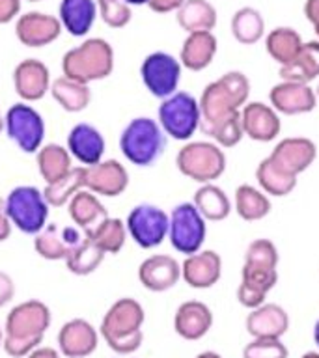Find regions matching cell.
<instances>
[{"instance_id": "6da1fadb", "label": "cell", "mask_w": 319, "mask_h": 358, "mask_svg": "<svg viewBox=\"0 0 319 358\" xmlns=\"http://www.w3.org/2000/svg\"><path fill=\"white\" fill-rule=\"evenodd\" d=\"M278 250L271 239L252 241L245 252L237 299L243 306L257 308L278 282Z\"/></svg>"}, {"instance_id": "7a4b0ae2", "label": "cell", "mask_w": 319, "mask_h": 358, "mask_svg": "<svg viewBox=\"0 0 319 358\" xmlns=\"http://www.w3.org/2000/svg\"><path fill=\"white\" fill-rule=\"evenodd\" d=\"M250 80L243 71H228L204 88L200 97V131L207 134L215 125L234 116L246 105Z\"/></svg>"}, {"instance_id": "3957f363", "label": "cell", "mask_w": 319, "mask_h": 358, "mask_svg": "<svg viewBox=\"0 0 319 358\" xmlns=\"http://www.w3.org/2000/svg\"><path fill=\"white\" fill-rule=\"evenodd\" d=\"M50 324V310L39 301H27L15 306L6 319L4 349L13 358L27 357L43 340Z\"/></svg>"}, {"instance_id": "277c9868", "label": "cell", "mask_w": 319, "mask_h": 358, "mask_svg": "<svg viewBox=\"0 0 319 358\" xmlns=\"http://www.w3.org/2000/svg\"><path fill=\"white\" fill-rule=\"evenodd\" d=\"M62 71L64 77L83 84L103 80L114 71V49L106 39H86L64 55Z\"/></svg>"}, {"instance_id": "5b68a950", "label": "cell", "mask_w": 319, "mask_h": 358, "mask_svg": "<svg viewBox=\"0 0 319 358\" xmlns=\"http://www.w3.org/2000/svg\"><path fill=\"white\" fill-rule=\"evenodd\" d=\"M144 310L134 299H120L106 312L101 323V334L112 351L129 355L136 351L142 343Z\"/></svg>"}, {"instance_id": "8992f818", "label": "cell", "mask_w": 319, "mask_h": 358, "mask_svg": "<svg viewBox=\"0 0 319 358\" xmlns=\"http://www.w3.org/2000/svg\"><path fill=\"white\" fill-rule=\"evenodd\" d=\"M120 150L134 166H153L166 150V134L157 120L148 116L134 117L122 131Z\"/></svg>"}, {"instance_id": "52a82bcc", "label": "cell", "mask_w": 319, "mask_h": 358, "mask_svg": "<svg viewBox=\"0 0 319 358\" xmlns=\"http://www.w3.org/2000/svg\"><path fill=\"white\" fill-rule=\"evenodd\" d=\"M178 170L196 183H213L226 172V155L213 142H189L176 157Z\"/></svg>"}, {"instance_id": "ba28073f", "label": "cell", "mask_w": 319, "mask_h": 358, "mask_svg": "<svg viewBox=\"0 0 319 358\" xmlns=\"http://www.w3.org/2000/svg\"><path fill=\"white\" fill-rule=\"evenodd\" d=\"M6 211L11 224L27 235H38L49 218V203L45 200L43 190L32 185H21L10 190L6 198Z\"/></svg>"}, {"instance_id": "9c48e42d", "label": "cell", "mask_w": 319, "mask_h": 358, "mask_svg": "<svg viewBox=\"0 0 319 358\" xmlns=\"http://www.w3.org/2000/svg\"><path fill=\"white\" fill-rule=\"evenodd\" d=\"M159 125L173 140H189L200 129V103L189 92H176L159 105Z\"/></svg>"}, {"instance_id": "30bf717a", "label": "cell", "mask_w": 319, "mask_h": 358, "mask_svg": "<svg viewBox=\"0 0 319 358\" xmlns=\"http://www.w3.org/2000/svg\"><path fill=\"white\" fill-rule=\"evenodd\" d=\"M206 234V218L201 217L192 201H183L173 207L168 226V239L172 243L173 250L185 256L196 254L201 250Z\"/></svg>"}, {"instance_id": "8fae6325", "label": "cell", "mask_w": 319, "mask_h": 358, "mask_svg": "<svg viewBox=\"0 0 319 358\" xmlns=\"http://www.w3.org/2000/svg\"><path fill=\"white\" fill-rule=\"evenodd\" d=\"M4 129L10 140L24 153H38L43 145L45 120L34 106L27 103H15L8 108L4 116Z\"/></svg>"}, {"instance_id": "7c38bea8", "label": "cell", "mask_w": 319, "mask_h": 358, "mask_svg": "<svg viewBox=\"0 0 319 358\" xmlns=\"http://www.w3.org/2000/svg\"><path fill=\"white\" fill-rule=\"evenodd\" d=\"M181 62L164 50H155L142 60L140 77L151 95L159 99H166L178 92L181 80Z\"/></svg>"}, {"instance_id": "4fadbf2b", "label": "cell", "mask_w": 319, "mask_h": 358, "mask_svg": "<svg viewBox=\"0 0 319 358\" xmlns=\"http://www.w3.org/2000/svg\"><path fill=\"white\" fill-rule=\"evenodd\" d=\"M168 226H170V215L153 203H140L133 207L125 222L127 234L140 248L146 250L155 248L166 239Z\"/></svg>"}, {"instance_id": "5bb4252c", "label": "cell", "mask_w": 319, "mask_h": 358, "mask_svg": "<svg viewBox=\"0 0 319 358\" xmlns=\"http://www.w3.org/2000/svg\"><path fill=\"white\" fill-rule=\"evenodd\" d=\"M316 157H318V148L312 140L304 136H290L280 140L267 159L280 173L299 178L302 172H306L312 166Z\"/></svg>"}, {"instance_id": "9a60e30c", "label": "cell", "mask_w": 319, "mask_h": 358, "mask_svg": "<svg viewBox=\"0 0 319 358\" xmlns=\"http://www.w3.org/2000/svg\"><path fill=\"white\" fill-rule=\"evenodd\" d=\"M62 30L60 19L43 11H28L15 22L17 39L30 49L47 47L60 38Z\"/></svg>"}, {"instance_id": "2e32d148", "label": "cell", "mask_w": 319, "mask_h": 358, "mask_svg": "<svg viewBox=\"0 0 319 358\" xmlns=\"http://www.w3.org/2000/svg\"><path fill=\"white\" fill-rule=\"evenodd\" d=\"M129 185V172L122 162L108 159L94 166H84V189L106 198L123 194Z\"/></svg>"}, {"instance_id": "e0dca14e", "label": "cell", "mask_w": 319, "mask_h": 358, "mask_svg": "<svg viewBox=\"0 0 319 358\" xmlns=\"http://www.w3.org/2000/svg\"><path fill=\"white\" fill-rule=\"evenodd\" d=\"M269 101L274 110L285 116L306 114L318 106L316 90L310 88V84L290 83V80L274 84L269 92Z\"/></svg>"}, {"instance_id": "ac0fdd59", "label": "cell", "mask_w": 319, "mask_h": 358, "mask_svg": "<svg viewBox=\"0 0 319 358\" xmlns=\"http://www.w3.org/2000/svg\"><path fill=\"white\" fill-rule=\"evenodd\" d=\"M241 125H243V133L256 142H273L282 129L278 112L271 105L260 101L246 103L241 108Z\"/></svg>"}, {"instance_id": "d6986e66", "label": "cell", "mask_w": 319, "mask_h": 358, "mask_svg": "<svg viewBox=\"0 0 319 358\" xmlns=\"http://www.w3.org/2000/svg\"><path fill=\"white\" fill-rule=\"evenodd\" d=\"M105 136L90 123H77L67 134V151L84 166H94L105 155Z\"/></svg>"}, {"instance_id": "ffe728a7", "label": "cell", "mask_w": 319, "mask_h": 358, "mask_svg": "<svg viewBox=\"0 0 319 358\" xmlns=\"http://www.w3.org/2000/svg\"><path fill=\"white\" fill-rule=\"evenodd\" d=\"M13 86L21 99L39 101L50 90L49 67L36 58L19 62L13 69Z\"/></svg>"}, {"instance_id": "44dd1931", "label": "cell", "mask_w": 319, "mask_h": 358, "mask_svg": "<svg viewBox=\"0 0 319 358\" xmlns=\"http://www.w3.org/2000/svg\"><path fill=\"white\" fill-rule=\"evenodd\" d=\"M222 259L215 250H198L187 256L181 265V276L190 287L207 289L220 280Z\"/></svg>"}, {"instance_id": "7402d4cb", "label": "cell", "mask_w": 319, "mask_h": 358, "mask_svg": "<svg viewBox=\"0 0 319 358\" xmlns=\"http://www.w3.org/2000/svg\"><path fill=\"white\" fill-rule=\"evenodd\" d=\"M80 229L75 226H56V224H49L47 228H43L36 235L34 241V248L39 256L50 262L56 259H66L67 254L71 252L73 246L78 245V241L83 239Z\"/></svg>"}, {"instance_id": "603a6c76", "label": "cell", "mask_w": 319, "mask_h": 358, "mask_svg": "<svg viewBox=\"0 0 319 358\" xmlns=\"http://www.w3.org/2000/svg\"><path fill=\"white\" fill-rule=\"evenodd\" d=\"M139 278L146 289L168 291L178 284L181 278V267L172 256L155 254L142 262L139 268Z\"/></svg>"}, {"instance_id": "cb8c5ba5", "label": "cell", "mask_w": 319, "mask_h": 358, "mask_svg": "<svg viewBox=\"0 0 319 358\" xmlns=\"http://www.w3.org/2000/svg\"><path fill=\"white\" fill-rule=\"evenodd\" d=\"M58 343H60V351L67 358H84L95 351L97 332L88 321L73 319L60 329Z\"/></svg>"}, {"instance_id": "d4e9b609", "label": "cell", "mask_w": 319, "mask_h": 358, "mask_svg": "<svg viewBox=\"0 0 319 358\" xmlns=\"http://www.w3.org/2000/svg\"><path fill=\"white\" fill-rule=\"evenodd\" d=\"M58 19L62 28L73 38H84L97 19L95 0H60Z\"/></svg>"}, {"instance_id": "484cf974", "label": "cell", "mask_w": 319, "mask_h": 358, "mask_svg": "<svg viewBox=\"0 0 319 358\" xmlns=\"http://www.w3.org/2000/svg\"><path fill=\"white\" fill-rule=\"evenodd\" d=\"M213 313L211 310L198 301L183 302L176 312L173 317V329L185 340H200L201 336L207 334V330L211 329Z\"/></svg>"}, {"instance_id": "4316f807", "label": "cell", "mask_w": 319, "mask_h": 358, "mask_svg": "<svg viewBox=\"0 0 319 358\" xmlns=\"http://www.w3.org/2000/svg\"><path fill=\"white\" fill-rule=\"evenodd\" d=\"M217 50L218 41L213 32L187 34V38L181 45L179 62H181V66L190 69V71H201L207 66H211Z\"/></svg>"}, {"instance_id": "83f0119b", "label": "cell", "mask_w": 319, "mask_h": 358, "mask_svg": "<svg viewBox=\"0 0 319 358\" xmlns=\"http://www.w3.org/2000/svg\"><path fill=\"white\" fill-rule=\"evenodd\" d=\"M290 327V317L278 304H262L246 317V330L254 338H280Z\"/></svg>"}, {"instance_id": "f1b7e54d", "label": "cell", "mask_w": 319, "mask_h": 358, "mask_svg": "<svg viewBox=\"0 0 319 358\" xmlns=\"http://www.w3.org/2000/svg\"><path fill=\"white\" fill-rule=\"evenodd\" d=\"M176 19L187 34L213 32L217 27V10L209 0H185L176 11Z\"/></svg>"}, {"instance_id": "f546056e", "label": "cell", "mask_w": 319, "mask_h": 358, "mask_svg": "<svg viewBox=\"0 0 319 358\" xmlns=\"http://www.w3.org/2000/svg\"><path fill=\"white\" fill-rule=\"evenodd\" d=\"M67 213L73 222L77 224V228L84 231L95 228L103 218L108 217L106 207L101 203L97 194L90 190H78L77 194L67 201Z\"/></svg>"}, {"instance_id": "4dcf8cb0", "label": "cell", "mask_w": 319, "mask_h": 358, "mask_svg": "<svg viewBox=\"0 0 319 358\" xmlns=\"http://www.w3.org/2000/svg\"><path fill=\"white\" fill-rule=\"evenodd\" d=\"M302 43L301 34L291 27H276L265 36V49L280 67L297 60Z\"/></svg>"}, {"instance_id": "1f68e13d", "label": "cell", "mask_w": 319, "mask_h": 358, "mask_svg": "<svg viewBox=\"0 0 319 358\" xmlns=\"http://www.w3.org/2000/svg\"><path fill=\"white\" fill-rule=\"evenodd\" d=\"M282 80L290 83H312L319 77V39L302 43V49L295 62L280 67Z\"/></svg>"}, {"instance_id": "d6a6232c", "label": "cell", "mask_w": 319, "mask_h": 358, "mask_svg": "<svg viewBox=\"0 0 319 358\" xmlns=\"http://www.w3.org/2000/svg\"><path fill=\"white\" fill-rule=\"evenodd\" d=\"M192 203L200 211L201 217L211 222H220L224 218H228V215L232 213V201H229L228 194L213 183L201 185L194 192Z\"/></svg>"}, {"instance_id": "836d02e7", "label": "cell", "mask_w": 319, "mask_h": 358, "mask_svg": "<svg viewBox=\"0 0 319 358\" xmlns=\"http://www.w3.org/2000/svg\"><path fill=\"white\" fill-rule=\"evenodd\" d=\"M229 28H232V36L237 43L254 45L265 36V19H263L262 11L245 6L232 15Z\"/></svg>"}, {"instance_id": "e575fe53", "label": "cell", "mask_w": 319, "mask_h": 358, "mask_svg": "<svg viewBox=\"0 0 319 358\" xmlns=\"http://www.w3.org/2000/svg\"><path fill=\"white\" fill-rule=\"evenodd\" d=\"M50 94L58 105L67 112H83L92 101V92L88 84L77 83L67 77L56 78L50 83Z\"/></svg>"}, {"instance_id": "d590c367", "label": "cell", "mask_w": 319, "mask_h": 358, "mask_svg": "<svg viewBox=\"0 0 319 358\" xmlns=\"http://www.w3.org/2000/svg\"><path fill=\"white\" fill-rule=\"evenodd\" d=\"M235 211L246 222H256L271 213V200L262 189L239 185L235 190Z\"/></svg>"}, {"instance_id": "8d00e7d4", "label": "cell", "mask_w": 319, "mask_h": 358, "mask_svg": "<svg viewBox=\"0 0 319 358\" xmlns=\"http://www.w3.org/2000/svg\"><path fill=\"white\" fill-rule=\"evenodd\" d=\"M36 162H38L39 173L47 181V185L62 179L73 168L69 151L66 148H62L60 144L41 145L38 151V157H36Z\"/></svg>"}, {"instance_id": "74e56055", "label": "cell", "mask_w": 319, "mask_h": 358, "mask_svg": "<svg viewBox=\"0 0 319 358\" xmlns=\"http://www.w3.org/2000/svg\"><path fill=\"white\" fill-rule=\"evenodd\" d=\"M103 257H105V252L101 250L99 246L95 245V241L84 231L83 239L78 241V245L73 246L71 252L67 254L66 265L73 274L86 276L99 267Z\"/></svg>"}, {"instance_id": "f35d334b", "label": "cell", "mask_w": 319, "mask_h": 358, "mask_svg": "<svg viewBox=\"0 0 319 358\" xmlns=\"http://www.w3.org/2000/svg\"><path fill=\"white\" fill-rule=\"evenodd\" d=\"M86 234L95 241V245L99 246L105 254H118L125 245V239H127L125 222H122L120 218L112 217L103 218L95 228L88 229Z\"/></svg>"}, {"instance_id": "ab89813d", "label": "cell", "mask_w": 319, "mask_h": 358, "mask_svg": "<svg viewBox=\"0 0 319 358\" xmlns=\"http://www.w3.org/2000/svg\"><path fill=\"white\" fill-rule=\"evenodd\" d=\"M84 189V166H75L62 179L45 187L43 196L47 203L52 207L67 206V201Z\"/></svg>"}, {"instance_id": "60d3db41", "label": "cell", "mask_w": 319, "mask_h": 358, "mask_svg": "<svg viewBox=\"0 0 319 358\" xmlns=\"http://www.w3.org/2000/svg\"><path fill=\"white\" fill-rule=\"evenodd\" d=\"M256 181L262 187L265 194L276 196V198H284V196L291 194L293 189L297 187V178H290L280 173L276 168L269 162V159H262V162L256 168Z\"/></svg>"}, {"instance_id": "b9f144b4", "label": "cell", "mask_w": 319, "mask_h": 358, "mask_svg": "<svg viewBox=\"0 0 319 358\" xmlns=\"http://www.w3.org/2000/svg\"><path fill=\"white\" fill-rule=\"evenodd\" d=\"M97 2V15L106 27L123 28L127 27L133 17V10L123 0H95Z\"/></svg>"}, {"instance_id": "7bdbcfd3", "label": "cell", "mask_w": 319, "mask_h": 358, "mask_svg": "<svg viewBox=\"0 0 319 358\" xmlns=\"http://www.w3.org/2000/svg\"><path fill=\"white\" fill-rule=\"evenodd\" d=\"M209 138L215 140V144L220 145V148H234L243 140L245 133H243V125H241V112L234 114V116L226 117L224 122H220L218 125L207 133Z\"/></svg>"}, {"instance_id": "ee69618b", "label": "cell", "mask_w": 319, "mask_h": 358, "mask_svg": "<svg viewBox=\"0 0 319 358\" xmlns=\"http://www.w3.org/2000/svg\"><path fill=\"white\" fill-rule=\"evenodd\" d=\"M245 358H288V349L278 338H256L243 351Z\"/></svg>"}, {"instance_id": "f6af8a7d", "label": "cell", "mask_w": 319, "mask_h": 358, "mask_svg": "<svg viewBox=\"0 0 319 358\" xmlns=\"http://www.w3.org/2000/svg\"><path fill=\"white\" fill-rule=\"evenodd\" d=\"M21 0H0V24H8L19 15Z\"/></svg>"}, {"instance_id": "bcb514c9", "label": "cell", "mask_w": 319, "mask_h": 358, "mask_svg": "<svg viewBox=\"0 0 319 358\" xmlns=\"http://www.w3.org/2000/svg\"><path fill=\"white\" fill-rule=\"evenodd\" d=\"M15 295V284L11 280L10 274H6L0 271V308L6 306L8 302Z\"/></svg>"}, {"instance_id": "7dc6e473", "label": "cell", "mask_w": 319, "mask_h": 358, "mask_svg": "<svg viewBox=\"0 0 319 358\" xmlns=\"http://www.w3.org/2000/svg\"><path fill=\"white\" fill-rule=\"evenodd\" d=\"M183 2L185 0H148V6L155 13H172V11H178Z\"/></svg>"}, {"instance_id": "c3c4849f", "label": "cell", "mask_w": 319, "mask_h": 358, "mask_svg": "<svg viewBox=\"0 0 319 358\" xmlns=\"http://www.w3.org/2000/svg\"><path fill=\"white\" fill-rule=\"evenodd\" d=\"M11 235V218L6 211V201L0 198V243L10 239Z\"/></svg>"}, {"instance_id": "681fc988", "label": "cell", "mask_w": 319, "mask_h": 358, "mask_svg": "<svg viewBox=\"0 0 319 358\" xmlns=\"http://www.w3.org/2000/svg\"><path fill=\"white\" fill-rule=\"evenodd\" d=\"M302 11H304V17H306L308 21L312 22L313 24H318L319 22V0H306L304 2V8H302Z\"/></svg>"}, {"instance_id": "f907efd6", "label": "cell", "mask_w": 319, "mask_h": 358, "mask_svg": "<svg viewBox=\"0 0 319 358\" xmlns=\"http://www.w3.org/2000/svg\"><path fill=\"white\" fill-rule=\"evenodd\" d=\"M28 358H60V357H58V352H56L55 349L43 347V349H36L34 352H30V357Z\"/></svg>"}, {"instance_id": "816d5d0a", "label": "cell", "mask_w": 319, "mask_h": 358, "mask_svg": "<svg viewBox=\"0 0 319 358\" xmlns=\"http://www.w3.org/2000/svg\"><path fill=\"white\" fill-rule=\"evenodd\" d=\"M196 358H222V357H220V355H217V352L207 351V352H201V355H198Z\"/></svg>"}, {"instance_id": "f5cc1de1", "label": "cell", "mask_w": 319, "mask_h": 358, "mask_svg": "<svg viewBox=\"0 0 319 358\" xmlns=\"http://www.w3.org/2000/svg\"><path fill=\"white\" fill-rule=\"evenodd\" d=\"M123 2H127V4L131 6V8H133V6H144V4H148V0H123Z\"/></svg>"}, {"instance_id": "db71d44e", "label": "cell", "mask_w": 319, "mask_h": 358, "mask_svg": "<svg viewBox=\"0 0 319 358\" xmlns=\"http://www.w3.org/2000/svg\"><path fill=\"white\" fill-rule=\"evenodd\" d=\"M313 340H316V343H318L319 347V321L316 323V327H313Z\"/></svg>"}, {"instance_id": "11a10c76", "label": "cell", "mask_w": 319, "mask_h": 358, "mask_svg": "<svg viewBox=\"0 0 319 358\" xmlns=\"http://www.w3.org/2000/svg\"><path fill=\"white\" fill-rule=\"evenodd\" d=\"M302 358H319V352H306L302 355Z\"/></svg>"}, {"instance_id": "9f6ffc18", "label": "cell", "mask_w": 319, "mask_h": 358, "mask_svg": "<svg viewBox=\"0 0 319 358\" xmlns=\"http://www.w3.org/2000/svg\"><path fill=\"white\" fill-rule=\"evenodd\" d=\"M313 32H316V38L319 39V22L318 24H313Z\"/></svg>"}, {"instance_id": "6f0895ef", "label": "cell", "mask_w": 319, "mask_h": 358, "mask_svg": "<svg viewBox=\"0 0 319 358\" xmlns=\"http://www.w3.org/2000/svg\"><path fill=\"white\" fill-rule=\"evenodd\" d=\"M2 129H4V116L0 114V131H2Z\"/></svg>"}, {"instance_id": "680465c9", "label": "cell", "mask_w": 319, "mask_h": 358, "mask_svg": "<svg viewBox=\"0 0 319 358\" xmlns=\"http://www.w3.org/2000/svg\"><path fill=\"white\" fill-rule=\"evenodd\" d=\"M316 97H318V103H319V84H318V88H316Z\"/></svg>"}, {"instance_id": "91938a15", "label": "cell", "mask_w": 319, "mask_h": 358, "mask_svg": "<svg viewBox=\"0 0 319 358\" xmlns=\"http://www.w3.org/2000/svg\"><path fill=\"white\" fill-rule=\"evenodd\" d=\"M4 341V334H2V330H0V343Z\"/></svg>"}, {"instance_id": "94428289", "label": "cell", "mask_w": 319, "mask_h": 358, "mask_svg": "<svg viewBox=\"0 0 319 358\" xmlns=\"http://www.w3.org/2000/svg\"><path fill=\"white\" fill-rule=\"evenodd\" d=\"M30 2H39V0H30Z\"/></svg>"}]
</instances>
